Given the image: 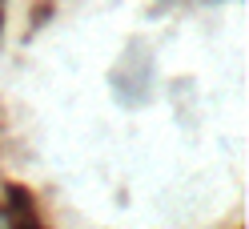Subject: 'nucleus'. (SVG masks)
Wrapping results in <instances>:
<instances>
[{
    "instance_id": "f257e3e1",
    "label": "nucleus",
    "mask_w": 249,
    "mask_h": 229,
    "mask_svg": "<svg viewBox=\"0 0 249 229\" xmlns=\"http://www.w3.org/2000/svg\"><path fill=\"white\" fill-rule=\"evenodd\" d=\"M4 213H8V229H49L40 217V205L36 197L28 193L20 181H4Z\"/></svg>"
},
{
    "instance_id": "f03ea898",
    "label": "nucleus",
    "mask_w": 249,
    "mask_h": 229,
    "mask_svg": "<svg viewBox=\"0 0 249 229\" xmlns=\"http://www.w3.org/2000/svg\"><path fill=\"white\" fill-rule=\"evenodd\" d=\"M0 24H4V0H0Z\"/></svg>"
}]
</instances>
